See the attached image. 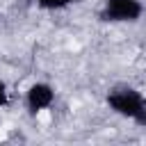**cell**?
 Returning <instances> with one entry per match:
<instances>
[{
  "label": "cell",
  "instance_id": "1",
  "mask_svg": "<svg viewBox=\"0 0 146 146\" xmlns=\"http://www.w3.org/2000/svg\"><path fill=\"white\" fill-rule=\"evenodd\" d=\"M107 105L125 116V119H132L137 125H146V98L132 89V87H116L107 94Z\"/></svg>",
  "mask_w": 146,
  "mask_h": 146
},
{
  "label": "cell",
  "instance_id": "2",
  "mask_svg": "<svg viewBox=\"0 0 146 146\" xmlns=\"http://www.w3.org/2000/svg\"><path fill=\"white\" fill-rule=\"evenodd\" d=\"M144 5L139 0H105L100 21L107 23H135L139 21Z\"/></svg>",
  "mask_w": 146,
  "mask_h": 146
},
{
  "label": "cell",
  "instance_id": "3",
  "mask_svg": "<svg viewBox=\"0 0 146 146\" xmlns=\"http://www.w3.org/2000/svg\"><path fill=\"white\" fill-rule=\"evenodd\" d=\"M52 100H55V89L46 82H34L25 94V105H27L30 114H36V112L50 107Z\"/></svg>",
  "mask_w": 146,
  "mask_h": 146
},
{
  "label": "cell",
  "instance_id": "4",
  "mask_svg": "<svg viewBox=\"0 0 146 146\" xmlns=\"http://www.w3.org/2000/svg\"><path fill=\"white\" fill-rule=\"evenodd\" d=\"M71 2H75V0H36V5H39L41 9H48V11L64 9V7H68Z\"/></svg>",
  "mask_w": 146,
  "mask_h": 146
},
{
  "label": "cell",
  "instance_id": "5",
  "mask_svg": "<svg viewBox=\"0 0 146 146\" xmlns=\"http://www.w3.org/2000/svg\"><path fill=\"white\" fill-rule=\"evenodd\" d=\"M7 100H9V94H7V84L0 80V107H5V105H7Z\"/></svg>",
  "mask_w": 146,
  "mask_h": 146
}]
</instances>
